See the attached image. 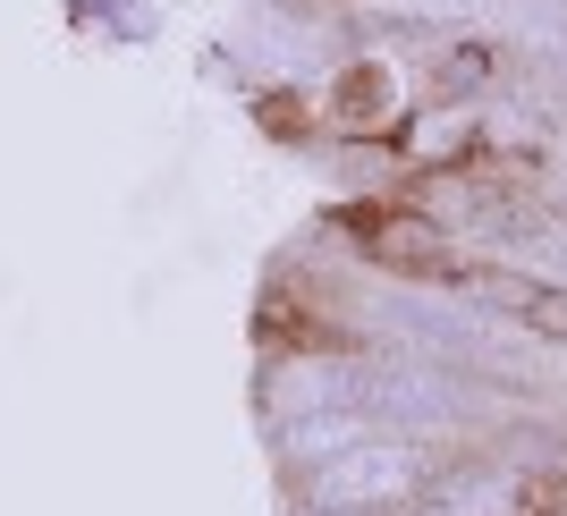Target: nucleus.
Segmentation results:
<instances>
[{
  "instance_id": "obj_1",
  "label": "nucleus",
  "mask_w": 567,
  "mask_h": 516,
  "mask_svg": "<svg viewBox=\"0 0 567 516\" xmlns=\"http://www.w3.org/2000/svg\"><path fill=\"white\" fill-rule=\"evenodd\" d=\"M339 229L364 246L373 271H399V280H466V262L450 255V229L415 204H348Z\"/></svg>"
},
{
  "instance_id": "obj_2",
  "label": "nucleus",
  "mask_w": 567,
  "mask_h": 516,
  "mask_svg": "<svg viewBox=\"0 0 567 516\" xmlns=\"http://www.w3.org/2000/svg\"><path fill=\"white\" fill-rule=\"evenodd\" d=\"M457 288H474V297H492L499 313L517 330H534V339H567V288H543V280H525V271H474L466 262V280Z\"/></svg>"
},
{
  "instance_id": "obj_3",
  "label": "nucleus",
  "mask_w": 567,
  "mask_h": 516,
  "mask_svg": "<svg viewBox=\"0 0 567 516\" xmlns=\"http://www.w3.org/2000/svg\"><path fill=\"white\" fill-rule=\"evenodd\" d=\"M331 118L348 127V136H399V76L381 69V60H355V69H339Z\"/></svg>"
}]
</instances>
